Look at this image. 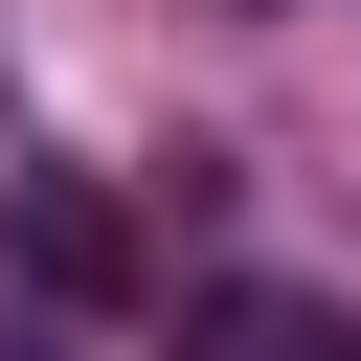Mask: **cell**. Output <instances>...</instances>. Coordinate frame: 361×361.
<instances>
[{
  "label": "cell",
  "mask_w": 361,
  "mask_h": 361,
  "mask_svg": "<svg viewBox=\"0 0 361 361\" xmlns=\"http://www.w3.org/2000/svg\"><path fill=\"white\" fill-rule=\"evenodd\" d=\"M180 361H361V316H316V293H271V271H248V293H203V316H180Z\"/></svg>",
  "instance_id": "obj_2"
},
{
  "label": "cell",
  "mask_w": 361,
  "mask_h": 361,
  "mask_svg": "<svg viewBox=\"0 0 361 361\" xmlns=\"http://www.w3.org/2000/svg\"><path fill=\"white\" fill-rule=\"evenodd\" d=\"M23 293L45 316H135V203L68 180V158H23Z\"/></svg>",
  "instance_id": "obj_1"
},
{
  "label": "cell",
  "mask_w": 361,
  "mask_h": 361,
  "mask_svg": "<svg viewBox=\"0 0 361 361\" xmlns=\"http://www.w3.org/2000/svg\"><path fill=\"white\" fill-rule=\"evenodd\" d=\"M0 361H68V316H0Z\"/></svg>",
  "instance_id": "obj_3"
}]
</instances>
